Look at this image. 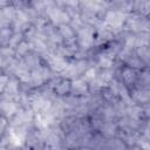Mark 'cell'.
I'll return each mask as SVG.
<instances>
[{"instance_id": "obj_12", "label": "cell", "mask_w": 150, "mask_h": 150, "mask_svg": "<svg viewBox=\"0 0 150 150\" xmlns=\"http://www.w3.org/2000/svg\"><path fill=\"white\" fill-rule=\"evenodd\" d=\"M138 54L142 56V57H148V48L145 47V46H143V47H141L139 49H138Z\"/></svg>"}, {"instance_id": "obj_4", "label": "cell", "mask_w": 150, "mask_h": 150, "mask_svg": "<svg viewBox=\"0 0 150 150\" xmlns=\"http://www.w3.org/2000/svg\"><path fill=\"white\" fill-rule=\"evenodd\" d=\"M63 73L66 74L64 76H68V77H74L76 74H77V70L75 68V66H67L66 69L63 70Z\"/></svg>"}, {"instance_id": "obj_6", "label": "cell", "mask_w": 150, "mask_h": 150, "mask_svg": "<svg viewBox=\"0 0 150 150\" xmlns=\"http://www.w3.org/2000/svg\"><path fill=\"white\" fill-rule=\"evenodd\" d=\"M60 33L62 34L63 38H71L73 36V30L67 26H61L60 27Z\"/></svg>"}, {"instance_id": "obj_15", "label": "cell", "mask_w": 150, "mask_h": 150, "mask_svg": "<svg viewBox=\"0 0 150 150\" xmlns=\"http://www.w3.org/2000/svg\"><path fill=\"white\" fill-rule=\"evenodd\" d=\"M42 150H48V149H42Z\"/></svg>"}, {"instance_id": "obj_5", "label": "cell", "mask_w": 150, "mask_h": 150, "mask_svg": "<svg viewBox=\"0 0 150 150\" xmlns=\"http://www.w3.org/2000/svg\"><path fill=\"white\" fill-rule=\"evenodd\" d=\"M69 90V83L68 82H62L56 87V91L59 94H66Z\"/></svg>"}, {"instance_id": "obj_1", "label": "cell", "mask_w": 150, "mask_h": 150, "mask_svg": "<svg viewBox=\"0 0 150 150\" xmlns=\"http://www.w3.org/2000/svg\"><path fill=\"white\" fill-rule=\"evenodd\" d=\"M86 88H87V86H86V83L82 81V80H77L76 82H74V84H73V89H74V91L75 93H84V90H86Z\"/></svg>"}, {"instance_id": "obj_14", "label": "cell", "mask_w": 150, "mask_h": 150, "mask_svg": "<svg viewBox=\"0 0 150 150\" xmlns=\"http://www.w3.org/2000/svg\"><path fill=\"white\" fill-rule=\"evenodd\" d=\"M0 150H2V148H1V146H0Z\"/></svg>"}, {"instance_id": "obj_11", "label": "cell", "mask_w": 150, "mask_h": 150, "mask_svg": "<svg viewBox=\"0 0 150 150\" xmlns=\"http://www.w3.org/2000/svg\"><path fill=\"white\" fill-rule=\"evenodd\" d=\"M100 64H101L102 67H104V68H109V67L111 66V60L108 59V57H105V56H103V57L101 59V61H100Z\"/></svg>"}, {"instance_id": "obj_7", "label": "cell", "mask_w": 150, "mask_h": 150, "mask_svg": "<svg viewBox=\"0 0 150 150\" xmlns=\"http://www.w3.org/2000/svg\"><path fill=\"white\" fill-rule=\"evenodd\" d=\"M111 77H112V73L109 71V70H104V71H102V74L100 75L98 79L105 83V82H109L111 80Z\"/></svg>"}, {"instance_id": "obj_13", "label": "cell", "mask_w": 150, "mask_h": 150, "mask_svg": "<svg viewBox=\"0 0 150 150\" xmlns=\"http://www.w3.org/2000/svg\"><path fill=\"white\" fill-rule=\"evenodd\" d=\"M81 150H88V149H81Z\"/></svg>"}, {"instance_id": "obj_8", "label": "cell", "mask_w": 150, "mask_h": 150, "mask_svg": "<svg viewBox=\"0 0 150 150\" xmlns=\"http://www.w3.org/2000/svg\"><path fill=\"white\" fill-rule=\"evenodd\" d=\"M96 74V70L95 69H89V70H87L86 71V74H84V80H87V81H93L94 79H95V75Z\"/></svg>"}, {"instance_id": "obj_16", "label": "cell", "mask_w": 150, "mask_h": 150, "mask_svg": "<svg viewBox=\"0 0 150 150\" xmlns=\"http://www.w3.org/2000/svg\"><path fill=\"white\" fill-rule=\"evenodd\" d=\"M136 150H138V149H136ZM141 150H142V149H141Z\"/></svg>"}, {"instance_id": "obj_9", "label": "cell", "mask_w": 150, "mask_h": 150, "mask_svg": "<svg viewBox=\"0 0 150 150\" xmlns=\"http://www.w3.org/2000/svg\"><path fill=\"white\" fill-rule=\"evenodd\" d=\"M57 136L55 135V134H49L48 135V137H47V143L49 144V145H56L57 144Z\"/></svg>"}, {"instance_id": "obj_3", "label": "cell", "mask_w": 150, "mask_h": 150, "mask_svg": "<svg viewBox=\"0 0 150 150\" xmlns=\"http://www.w3.org/2000/svg\"><path fill=\"white\" fill-rule=\"evenodd\" d=\"M6 90L9 93V95H14L18 90V83L16 81H9L7 84H6Z\"/></svg>"}, {"instance_id": "obj_2", "label": "cell", "mask_w": 150, "mask_h": 150, "mask_svg": "<svg viewBox=\"0 0 150 150\" xmlns=\"http://www.w3.org/2000/svg\"><path fill=\"white\" fill-rule=\"evenodd\" d=\"M135 71L134 70H131V69H125L124 71H123V77H124V80L128 82V83H131L132 81H134V79H135Z\"/></svg>"}, {"instance_id": "obj_10", "label": "cell", "mask_w": 150, "mask_h": 150, "mask_svg": "<svg viewBox=\"0 0 150 150\" xmlns=\"http://www.w3.org/2000/svg\"><path fill=\"white\" fill-rule=\"evenodd\" d=\"M18 47H19V48H18V53H19V54H21V55H22V54H25V53L28 50V45H27L26 42H21Z\"/></svg>"}]
</instances>
